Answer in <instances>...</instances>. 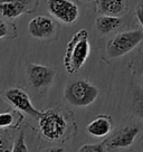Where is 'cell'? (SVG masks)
Returning <instances> with one entry per match:
<instances>
[{"label":"cell","instance_id":"obj_7","mask_svg":"<svg viewBox=\"0 0 143 152\" xmlns=\"http://www.w3.org/2000/svg\"><path fill=\"white\" fill-rule=\"evenodd\" d=\"M47 9L53 18L64 25L74 24L78 18V6L72 0H48Z\"/></svg>","mask_w":143,"mask_h":152},{"label":"cell","instance_id":"obj_3","mask_svg":"<svg viewBox=\"0 0 143 152\" xmlns=\"http://www.w3.org/2000/svg\"><path fill=\"white\" fill-rule=\"evenodd\" d=\"M39 130L48 141H61L68 132V120L57 110H47L38 119Z\"/></svg>","mask_w":143,"mask_h":152},{"label":"cell","instance_id":"obj_5","mask_svg":"<svg viewBox=\"0 0 143 152\" xmlns=\"http://www.w3.org/2000/svg\"><path fill=\"white\" fill-rule=\"evenodd\" d=\"M143 131V125L140 122H131L116 130L111 137L105 140V145L109 151L128 149L138 141Z\"/></svg>","mask_w":143,"mask_h":152},{"label":"cell","instance_id":"obj_6","mask_svg":"<svg viewBox=\"0 0 143 152\" xmlns=\"http://www.w3.org/2000/svg\"><path fill=\"white\" fill-rule=\"evenodd\" d=\"M4 97L7 100L10 106L27 114L28 116L33 118V119L38 120L43 114L42 111H39L34 106L27 92L20 87H12V88L7 90L4 93Z\"/></svg>","mask_w":143,"mask_h":152},{"label":"cell","instance_id":"obj_16","mask_svg":"<svg viewBox=\"0 0 143 152\" xmlns=\"http://www.w3.org/2000/svg\"><path fill=\"white\" fill-rule=\"evenodd\" d=\"M105 141L100 143H86L83 144L77 152H105Z\"/></svg>","mask_w":143,"mask_h":152},{"label":"cell","instance_id":"obj_14","mask_svg":"<svg viewBox=\"0 0 143 152\" xmlns=\"http://www.w3.org/2000/svg\"><path fill=\"white\" fill-rule=\"evenodd\" d=\"M130 106L134 116L143 121V88L136 83H133L131 86Z\"/></svg>","mask_w":143,"mask_h":152},{"label":"cell","instance_id":"obj_21","mask_svg":"<svg viewBox=\"0 0 143 152\" xmlns=\"http://www.w3.org/2000/svg\"><path fill=\"white\" fill-rule=\"evenodd\" d=\"M9 103L7 102L5 97L0 94V112L1 111H5V110H9Z\"/></svg>","mask_w":143,"mask_h":152},{"label":"cell","instance_id":"obj_9","mask_svg":"<svg viewBox=\"0 0 143 152\" xmlns=\"http://www.w3.org/2000/svg\"><path fill=\"white\" fill-rule=\"evenodd\" d=\"M28 31L36 39H50L55 35L56 24L46 16H36L28 23Z\"/></svg>","mask_w":143,"mask_h":152},{"label":"cell","instance_id":"obj_20","mask_svg":"<svg viewBox=\"0 0 143 152\" xmlns=\"http://www.w3.org/2000/svg\"><path fill=\"white\" fill-rule=\"evenodd\" d=\"M135 14H136V17H138L139 23L141 24L143 28V5H140L136 7V10H135Z\"/></svg>","mask_w":143,"mask_h":152},{"label":"cell","instance_id":"obj_8","mask_svg":"<svg viewBox=\"0 0 143 152\" xmlns=\"http://www.w3.org/2000/svg\"><path fill=\"white\" fill-rule=\"evenodd\" d=\"M57 68L42 64H29L27 67V77L35 90L47 88L57 75Z\"/></svg>","mask_w":143,"mask_h":152},{"label":"cell","instance_id":"obj_10","mask_svg":"<svg viewBox=\"0 0 143 152\" xmlns=\"http://www.w3.org/2000/svg\"><path fill=\"white\" fill-rule=\"evenodd\" d=\"M113 130V119L107 114H100L86 125L87 133L94 138L107 137Z\"/></svg>","mask_w":143,"mask_h":152},{"label":"cell","instance_id":"obj_18","mask_svg":"<svg viewBox=\"0 0 143 152\" xmlns=\"http://www.w3.org/2000/svg\"><path fill=\"white\" fill-rule=\"evenodd\" d=\"M8 36H10L9 25L7 24L6 21L0 19V39H2V38H5V37H8Z\"/></svg>","mask_w":143,"mask_h":152},{"label":"cell","instance_id":"obj_12","mask_svg":"<svg viewBox=\"0 0 143 152\" xmlns=\"http://www.w3.org/2000/svg\"><path fill=\"white\" fill-rule=\"evenodd\" d=\"M125 0H97V10L102 15L117 16L125 12Z\"/></svg>","mask_w":143,"mask_h":152},{"label":"cell","instance_id":"obj_11","mask_svg":"<svg viewBox=\"0 0 143 152\" xmlns=\"http://www.w3.org/2000/svg\"><path fill=\"white\" fill-rule=\"evenodd\" d=\"M34 0H0V15L7 19H15L29 9Z\"/></svg>","mask_w":143,"mask_h":152},{"label":"cell","instance_id":"obj_23","mask_svg":"<svg viewBox=\"0 0 143 152\" xmlns=\"http://www.w3.org/2000/svg\"><path fill=\"white\" fill-rule=\"evenodd\" d=\"M83 1H86V2H94V1H97V0H83Z\"/></svg>","mask_w":143,"mask_h":152},{"label":"cell","instance_id":"obj_22","mask_svg":"<svg viewBox=\"0 0 143 152\" xmlns=\"http://www.w3.org/2000/svg\"><path fill=\"white\" fill-rule=\"evenodd\" d=\"M42 152H66V151L61 147H50V148H47V149L43 150Z\"/></svg>","mask_w":143,"mask_h":152},{"label":"cell","instance_id":"obj_15","mask_svg":"<svg viewBox=\"0 0 143 152\" xmlns=\"http://www.w3.org/2000/svg\"><path fill=\"white\" fill-rule=\"evenodd\" d=\"M121 25V18L117 16H109V15H102L97 17L95 20V27L97 31L102 35L113 31Z\"/></svg>","mask_w":143,"mask_h":152},{"label":"cell","instance_id":"obj_19","mask_svg":"<svg viewBox=\"0 0 143 152\" xmlns=\"http://www.w3.org/2000/svg\"><path fill=\"white\" fill-rule=\"evenodd\" d=\"M0 152H11L9 151V145H8V141L5 137H2L0 134Z\"/></svg>","mask_w":143,"mask_h":152},{"label":"cell","instance_id":"obj_2","mask_svg":"<svg viewBox=\"0 0 143 152\" xmlns=\"http://www.w3.org/2000/svg\"><path fill=\"white\" fill-rule=\"evenodd\" d=\"M98 95V88L86 80L69 82L64 90V99L67 103L78 109H84L92 105L97 100Z\"/></svg>","mask_w":143,"mask_h":152},{"label":"cell","instance_id":"obj_1","mask_svg":"<svg viewBox=\"0 0 143 152\" xmlns=\"http://www.w3.org/2000/svg\"><path fill=\"white\" fill-rule=\"evenodd\" d=\"M91 53V45L88 40V31L81 29L68 42L64 56V66L67 74L74 75L85 64Z\"/></svg>","mask_w":143,"mask_h":152},{"label":"cell","instance_id":"obj_4","mask_svg":"<svg viewBox=\"0 0 143 152\" xmlns=\"http://www.w3.org/2000/svg\"><path fill=\"white\" fill-rule=\"evenodd\" d=\"M143 40V30H128L117 34L106 45V54L110 58H119L133 50Z\"/></svg>","mask_w":143,"mask_h":152},{"label":"cell","instance_id":"obj_17","mask_svg":"<svg viewBox=\"0 0 143 152\" xmlns=\"http://www.w3.org/2000/svg\"><path fill=\"white\" fill-rule=\"evenodd\" d=\"M11 152H29L27 143H26V138H25L24 132H20L19 135L17 137L16 141H15Z\"/></svg>","mask_w":143,"mask_h":152},{"label":"cell","instance_id":"obj_13","mask_svg":"<svg viewBox=\"0 0 143 152\" xmlns=\"http://www.w3.org/2000/svg\"><path fill=\"white\" fill-rule=\"evenodd\" d=\"M24 121V115L18 110H5L0 112V129H11L16 130L20 126Z\"/></svg>","mask_w":143,"mask_h":152}]
</instances>
